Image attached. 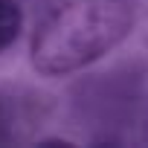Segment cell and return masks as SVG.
Masks as SVG:
<instances>
[{"mask_svg":"<svg viewBox=\"0 0 148 148\" xmlns=\"http://www.w3.org/2000/svg\"><path fill=\"white\" fill-rule=\"evenodd\" d=\"M125 0H73L49 15L32 38V61L41 73L79 70L113 49L131 29Z\"/></svg>","mask_w":148,"mask_h":148,"instance_id":"cell-1","label":"cell"},{"mask_svg":"<svg viewBox=\"0 0 148 148\" xmlns=\"http://www.w3.org/2000/svg\"><path fill=\"white\" fill-rule=\"evenodd\" d=\"M21 26H23V15H21L18 3L0 0V52L21 35Z\"/></svg>","mask_w":148,"mask_h":148,"instance_id":"cell-2","label":"cell"}]
</instances>
